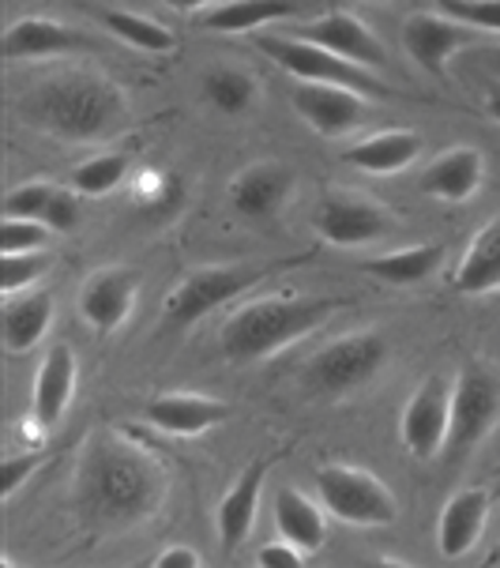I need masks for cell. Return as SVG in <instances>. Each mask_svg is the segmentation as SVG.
Instances as JSON below:
<instances>
[{
  "instance_id": "cell-1",
  "label": "cell",
  "mask_w": 500,
  "mask_h": 568,
  "mask_svg": "<svg viewBox=\"0 0 500 568\" xmlns=\"http://www.w3.org/2000/svg\"><path fill=\"white\" fill-rule=\"evenodd\" d=\"M170 475L151 452L113 429L86 437L72 478V505L91 531H132L159 516Z\"/></svg>"
},
{
  "instance_id": "cell-2",
  "label": "cell",
  "mask_w": 500,
  "mask_h": 568,
  "mask_svg": "<svg viewBox=\"0 0 500 568\" xmlns=\"http://www.w3.org/2000/svg\"><path fill=\"white\" fill-rule=\"evenodd\" d=\"M19 113L53 140L105 143L129 124V99L99 72H61L27 87Z\"/></svg>"
},
{
  "instance_id": "cell-3",
  "label": "cell",
  "mask_w": 500,
  "mask_h": 568,
  "mask_svg": "<svg viewBox=\"0 0 500 568\" xmlns=\"http://www.w3.org/2000/svg\"><path fill=\"white\" fill-rule=\"evenodd\" d=\"M343 310L339 297H259V302L242 305L223 327V354L234 365H256L272 354L286 351L297 339L313 335L320 324H328Z\"/></svg>"
},
{
  "instance_id": "cell-4",
  "label": "cell",
  "mask_w": 500,
  "mask_h": 568,
  "mask_svg": "<svg viewBox=\"0 0 500 568\" xmlns=\"http://www.w3.org/2000/svg\"><path fill=\"white\" fill-rule=\"evenodd\" d=\"M388 362V339L380 332H350L316 351L305 365V388L324 399H343L365 388Z\"/></svg>"
},
{
  "instance_id": "cell-5",
  "label": "cell",
  "mask_w": 500,
  "mask_h": 568,
  "mask_svg": "<svg viewBox=\"0 0 500 568\" xmlns=\"http://www.w3.org/2000/svg\"><path fill=\"white\" fill-rule=\"evenodd\" d=\"M256 50L267 53L283 72H290L297 83H335V87H350L358 94H369V99H388L391 87L380 83L377 75L361 64L346 61V57L324 50L316 42H305V38H290V34H256Z\"/></svg>"
},
{
  "instance_id": "cell-6",
  "label": "cell",
  "mask_w": 500,
  "mask_h": 568,
  "mask_svg": "<svg viewBox=\"0 0 500 568\" xmlns=\"http://www.w3.org/2000/svg\"><path fill=\"white\" fill-rule=\"evenodd\" d=\"M316 494L335 519L350 527H391L399 500L373 470L350 464H328L316 470Z\"/></svg>"
},
{
  "instance_id": "cell-7",
  "label": "cell",
  "mask_w": 500,
  "mask_h": 568,
  "mask_svg": "<svg viewBox=\"0 0 500 568\" xmlns=\"http://www.w3.org/2000/svg\"><path fill=\"white\" fill-rule=\"evenodd\" d=\"M272 275L267 264H215V267H196L173 286V294L166 297V327H192L196 321H204L207 313H215L218 305L234 302L253 291L256 283Z\"/></svg>"
},
{
  "instance_id": "cell-8",
  "label": "cell",
  "mask_w": 500,
  "mask_h": 568,
  "mask_svg": "<svg viewBox=\"0 0 500 568\" xmlns=\"http://www.w3.org/2000/svg\"><path fill=\"white\" fill-rule=\"evenodd\" d=\"M500 422V373L475 362L451 384V429L445 452L451 459L470 456Z\"/></svg>"
},
{
  "instance_id": "cell-9",
  "label": "cell",
  "mask_w": 500,
  "mask_h": 568,
  "mask_svg": "<svg viewBox=\"0 0 500 568\" xmlns=\"http://www.w3.org/2000/svg\"><path fill=\"white\" fill-rule=\"evenodd\" d=\"M313 226L320 234V242L335 248H361L384 242L396 230V219L388 215V207L354 196V192H328L320 200V207H316Z\"/></svg>"
},
{
  "instance_id": "cell-10",
  "label": "cell",
  "mask_w": 500,
  "mask_h": 568,
  "mask_svg": "<svg viewBox=\"0 0 500 568\" xmlns=\"http://www.w3.org/2000/svg\"><path fill=\"white\" fill-rule=\"evenodd\" d=\"M451 429V384L445 377H429L418 384L399 418L402 445L415 459H437L448 445Z\"/></svg>"
},
{
  "instance_id": "cell-11",
  "label": "cell",
  "mask_w": 500,
  "mask_h": 568,
  "mask_svg": "<svg viewBox=\"0 0 500 568\" xmlns=\"http://www.w3.org/2000/svg\"><path fill=\"white\" fill-rule=\"evenodd\" d=\"M290 102H294V110L302 113V121L324 140L350 136V132H358L365 118H369L361 94L350 91V87H335V83H297Z\"/></svg>"
},
{
  "instance_id": "cell-12",
  "label": "cell",
  "mask_w": 500,
  "mask_h": 568,
  "mask_svg": "<svg viewBox=\"0 0 500 568\" xmlns=\"http://www.w3.org/2000/svg\"><path fill=\"white\" fill-rule=\"evenodd\" d=\"M140 297V272L132 267H99L80 291V316L99 335H110L129 321Z\"/></svg>"
},
{
  "instance_id": "cell-13",
  "label": "cell",
  "mask_w": 500,
  "mask_h": 568,
  "mask_svg": "<svg viewBox=\"0 0 500 568\" xmlns=\"http://www.w3.org/2000/svg\"><path fill=\"white\" fill-rule=\"evenodd\" d=\"M294 34L305 38V42L324 45V50L339 53L369 72L388 64V50H384V42L373 34V27H365L361 19L350 12H328V16L313 19V23H302Z\"/></svg>"
},
{
  "instance_id": "cell-14",
  "label": "cell",
  "mask_w": 500,
  "mask_h": 568,
  "mask_svg": "<svg viewBox=\"0 0 500 568\" xmlns=\"http://www.w3.org/2000/svg\"><path fill=\"white\" fill-rule=\"evenodd\" d=\"M470 38H475V27L459 23L445 12H415L402 23V50L432 75L445 72V61L456 50H463Z\"/></svg>"
},
{
  "instance_id": "cell-15",
  "label": "cell",
  "mask_w": 500,
  "mask_h": 568,
  "mask_svg": "<svg viewBox=\"0 0 500 568\" xmlns=\"http://www.w3.org/2000/svg\"><path fill=\"white\" fill-rule=\"evenodd\" d=\"M229 403L215 396H200V392H166V396L151 399L143 407V418L159 433L170 437H200V433L223 426L229 418Z\"/></svg>"
},
{
  "instance_id": "cell-16",
  "label": "cell",
  "mask_w": 500,
  "mask_h": 568,
  "mask_svg": "<svg viewBox=\"0 0 500 568\" xmlns=\"http://www.w3.org/2000/svg\"><path fill=\"white\" fill-rule=\"evenodd\" d=\"M294 192V170L286 162H253L229 181V204L245 219H272Z\"/></svg>"
},
{
  "instance_id": "cell-17",
  "label": "cell",
  "mask_w": 500,
  "mask_h": 568,
  "mask_svg": "<svg viewBox=\"0 0 500 568\" xmlns=\"http://www.w3.org/2000/svg\"><path fill=\"white\" fill-rule=\"evenodd\" d=\"M486 181V159L478 148H448L421 170L418 189L432 200H445V204H467Z\"/></svg>"
},
{
  "instance_id": "cell-18",
  "label": "cell",
  "mask_w": 500,
  "mask_h": 568,
  "mask_svg": "<svg viewBox=\"0 0 500 568\" xmlns=\"http://www.w3.org/2000/svg\"><path fill=\"white\" fill-rule=\"evenodd\" d=\"M91 50V38L57 19H19L4 31V57L8 61H42V57H69Z\"/></svg>"
},
{
  "instance_id": "cell-19",
  "label": "cell",
  "mask_w": 500,
  "mask_h": 568,
  "mask_svg": "<svg viewBox=\"0 0 500 568\" xmlns=\"http://www.w3.org/2000/svg\"><path fill=\"white\" fill-rule=\"evenodd\" d=\"M75 396V354L69 343H57L50 346V354L38 365V377H34V422L42 429H57L61 418L69 414Z\"/></svg>"
},
{
  "instance_id": "cell-20",
  "label": "cell",
  "mask_w": 500,
  "mask_h": 568,
  "mask_svg": "<svg viewBox=\"0 0 500 568\" xmlns=\"http://www.w3.org/2000/svg\"><path fill=\"white\" fill-rule=\"evenodd\" d=\"M486 519H489V494L486 489H463L440 508V524H437V546L448 561H459L478 546V538L486 535Z\"/></svg>"
},
{
  "instance_id": "cell-21",
  "label": "cell",
  "mask_w": 500,
  "mask_h": 568,
  "mask_svg": "<svg viewBox=\"0 0 500 568\" xmlns=\"http://www.w3.org/2000/svg\"><path fill=\"white\" fill-rule=\"evenodd\" d=\"M267 459H256V464L245 467V475L229 486V494L218 505V538H223L226 550H237L256 527V513H259V497H264V478H267Z\"/></svg>"
},
{
  "instance_id": "cell-22",
  "label": "cell",
  "mask_w": 500,
  "mask_h": 568,
  "mask_svg": "<svg viewBox=\"0 0 500 568\" xmlns=\"http://www.w3.org/2000/svg\"><path fill=\"white\" fill-rule=\"evenodd\" d=\"M421 155V136L410 129H384L365 136L361 143H354L343 155L346 166L361 170V173H399Z\"/></svg>"
},
{
  "instance_id": "cell-23",
  "label": "cell",
  "mask_w": 500,
  "mask_h": 568,
  "mask_svg": "<svg viewBox=\"0 0 500 568\" xmlns=\"http://www.w3.org/2000/svg\"><path fill=\"white\" fill-rule=\"evenodd\" d=\"M451 286L467 297L500 291V215L478 230L475 242L467 245L456 275H451Z\"/></svg>"
},
{
  "instance_id": "cell-24",
  "label": "cell",
  "mask_w": 500,
  "mask_h": 568,
  "mask_svg": "<svg viewBox=\"0 0 500 568\" xmlns=\"http://www.w3.org/2000/svg\"><path fill=\"white\" fill-rule=\"evenodd\" d=\"M328 508H320L316 500H309L297 489L283 486L275 494V524L278 535L290 538L294 546H302L305 554H320L328 542Z\"/></svg>"
},
{
  "instance_id": "cell-25",
  "label": "cell",
  "mask_w": 500,
  "mask_h": 568,
  "mask_svg": "<svg viewBox=\"0 0 500 568\" xmlns=\"http://www.w3.org/2000/svg\"><path fill=\"white\" fill-rule=\"evenodd\" d=\"M53 324V297L50 294H12L4 302V346L8 354H27L45 339Z\"/></svg>"
},
{
  "instance_id": "cell-26",
  "label": "cell",
  "mask_w": 500,
  "mask_h": 568,
  "mask_svg": "<svg viewBox=\"0 0 500 568\" xmlns=\"http://www.w3.org/2000/svg\"><path fill=\"white\" fill-rule=\"evenodd\" d=\"M290 16H297V0H218L200 23L215 34H248Z\"/></svg>"
},
{
  "instance_id": "cell-27",
  "label": "cell",
  "mask_w": 500,
  "mask_h": 568,
  "mask_svg": "<svg viewBox=\"0 0 500 568\" xmlns=\"http://www.w3.org/2000/svg\"><path fill=\"white\" fill-rule=\"evenodd\" d=\"M440 264H445V245L429 242V245H410V248H396V253L369 256L365 260V272L391 286H418L429 275H437Z\"/></svg>"
},
{
  "instance_id": "cell-28",
  "label": "cell",
  "mask_w": 500,
  "mask_h": 568,
  "mask_svg": "<svg viewBox=\"0 0 500 568\" xmlns=\"http://www.w3.org/2000/svg\"><path fill=\"white\" fill-rule=\"evenodd\" d=\"M102 23L110 34H118L121 42L136 45L143 53H170L173 45H177V34H173L170 27H162L155 19L136 16V12H118V8H110V12H102Z\"/></svg>"
},
{
  "instance_id": "cell-29",
  "label": "cell",
  "mask_w": 500,
  "mask_h": 568,
  "mask_svg": "<svg viewBox=\"0 0 500 568\" xmlns=\"http://www.w3.org/2000/svg\"><path fill=\"white\" fill-rule=\"evenodd\" d=\"M129 166H132L129 151H105V155L86 159L72 170V189L80 196H110L129 178Z\"/></svg>"
},
{
  "instance_id": "cell-30",
  "label": "cell",
  "mask_w": 500,
  "mask_h": 568,
  "mask_svg": "<svg viewBox=\"0 0 500 568\" xmlns=\"http://www.w3.org/2000/svg\"><path fill=\"white\" fill-rule=\"evenodd\" d=\"M204 91H207V102L215 105V110L229 113V118L248 113L256 105V80L245 69H229V64L207 72Z\"/></svg>"
},
{
  "instance_id": "cell-31",
  "label": "cell",
  "mask_w": 500,
  "mask_h": 568,
  "mask_svg": "<svg viewBox=\"0 0 500 568\" xmlns=\"http://www.w3.org/2000/svg\"><path fill=\"white\" fill-rule=\"evenodd\" d=\"M45 272H50L45 248H38V253H4V260H0V291H4V297L23 294Z\"/></svg>"
},
{
  "instance_id": "cell-32",
  "label": "cell",
  "mask_w": 500,
  "mask_h": 568,
  "mask_svg": "<svg viewBox=\"0 0 500 568\" xmlns=\"http://www.w3.org/2000/svg\"><path fill=\"white\" fill-rule=\"evenodd\" d=\"M53 230L42 223V219H12L4 215V226H0V253H38V248L50 245Z\"/></svg>"
},
{
  "instance_id": "cell-33",
  "label": "cell",
  "mask_w": 500,
  "mask_h": 568,
  "mask_svg": "<svg viewBox=\"0 0 500 568\" xmlns=\"http://www.w3.org/2000/svg\"><path fill=\"white\" fill-rule=\"evenodd\" d=\"M57 185L50 181H23V185H16L12 192L4 196V215L12 219H42L45 207H50Z\"/></svg>"
},
{
  "instance_id": "cell-34",
  "label": "cell",
  "mask_w": 500,
  "mask_h": 568,
  "mask_svg": "<svg viewBox=\"0 0 500 568\" xmlns=\"http://www.w3.org/2000/svg\"><path fill=\"white\" fill-rule=\"evenodd\" d=\"M445 16L475 31H500V0H445Z\"/></svg>"
},
{
  "instance_id": "cell-35",
  "label": "cell",
  "mask_w": 500,
  "mask_h": 568,
  "mask_svg": "<svg viewBox=\"0 0 500 568\" xmlns=\"http://www.w3.org/2000/svg\"><path fill=\"white\" fill-rule=\"evenodd\" d=\"M42 223L53 230V234H69V230L80 226V192L75 189H57L50 207H45Z\"/></svg>"
},
{
  "instance_id": "cell-36",
  "label": "cell",
  "mask_w": 500,
  "mask_h": 568,
  "mask_svg": "<svg viewBox=\"0 0 500 568\" xmlns=\"http://www.w3.org/2000/svg\"><path fill=\"white\" fill-rule=\"evenodd\" d=\"M42 467V456L38 452H23V456H4V467H0V497H16V489Z\"/></svg>"
},
{
  "instance_id": "cell-37",
  "label": "cell",
  "mask_w": 500,
  "mask_h": 568,
  "mask_svg": "<svg viewBox=\"0 0 500 568\" xmlns=\"http://www.w3.org/2000/svg\"><path fill=\"white\" fill-rule=\"evenodd\" d=\"M256 565H264V568H297V565H305V550H302V546H294L290 538H278V542L259 546Z\"/></svg>"
},
{
  "instance_id": "cell-38",
  "label": "cell",
  "mask_w": 500,
  "mask_h": 568,
  "mask_svg": "<svg viewBox=\"0 0 500 568\" xmlns=\"http://www.w3.org/2000/svg\"><path fill=\"white\" fill-rule=\"evenodd\" d=\"M204 565V557H200L192 546L177 542V546H166L159 557H155V568H200Z\"/></svg>"
},
{
  "instance_id": "cell-39",
  "label": "cell",
  "mask_w": 500,
  "mask_h": 568,
  "mask_svg": "<svg viewBox=\"0 0 500 568\" xmlns=\"http://www.w3.org/2000/svg\"><path fill=\"white\" fill-rule=\"evenodd\" d=\"M159 4L173 8V12H196L200 4H218V0H159Z\"/></svg>"
},
{
  "instance_id": "cell-40",
  "label": "cell",
  "mask_w": 500,
  "mask_h": 568,
  "mask_svg": "<svg viewBox=\"0 0 500 568\" xmlns=\"http://www.w3.org/2000/svg\"><path fill=\"white\" fill-rule=\"evenodd\" d=\"M489 113H493V121H500V80L489 87Z\"/></svg>"
},
{
  "instance_id": "cell-41",
  "label": "cell",
  "mask_w": 500,
  "mask_h": 568,
  "mask_svg": "<svg viewBox=\"0 0 500 568\" xmlns=\"http://www.w3.org/2000/svg\"><path fill=\"white\" fill-rule=\"evenodd\" d=\"M365 4H388V0H365Z\"/></svg>"
},
{
  "instance_id": "cell-42",
  "label": "cell",
  "mask_w": 500,
  "mask_h": 568,
  "mask_svg": "<svg viewBox=\"0 0 500 568\" xmlns=\"http://www.w3.org/2000/svg\"><path fill=\"white\" fill-rule=\"evenodd\" d=\"M493 565H500V550H497V554H493Z\"/></svg>"
},
{
  "instance_id": "cell-43",
  "label": "cell",
  "mask_w": 500,
  "mask_h": 568,
  "mask_svg": "<svg viewBox=\"0 0 500 568\" xmlns=\"http://www.w3.org/2000/svg\"><path fill=\"white\" fill-rule=\"evenodd\" d=\"M497 61H500V53H497Z\"/></svg>"
}]
</instances>
